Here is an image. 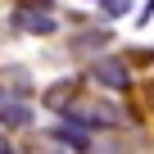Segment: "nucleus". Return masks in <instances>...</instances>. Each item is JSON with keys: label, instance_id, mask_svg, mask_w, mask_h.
<instances>
[{"label": "nucleus", "instance_id": "6e6552de", "mask_svg": "<svg viewBox=\"0 0 154 154\" xmlns=\"http://www.w3.org/2000/svg\"><path fill=\"white\" fill-rule=\"evenodd\" d=\"M109 41H113V32H82L72 41V50L77 54H95V50H109Z\"/></svg>", "mask_w": 154, "mask_h": 154}, {"label": "nucleus", "instance_id": "f8f14e48", "mask_svg": "<svg viewBox=\"0 0 154 154\" xmlns=\"http://www.w3.org/2000/svg\"><path fill=\"white\" fill-rule=\"evenodd\" d=\"M5 149H9V136H5V131H0V154H5Z\"/></svg>", "mask_w": 154, "mask_h": 154}, {"label": "nucleus", "instance_id": "20e7f679", "mask_svg": "<svg viewBox=\"0 0 154 154\" xmlns=\"http://www.w3.org/2000/svg\"><path fill=\"white\" fill-rule=\"evenodd\" d=\"M32 104L27 95H0V127H32Z\"/></svg>", "mask_w": 154, "mask_h": 154}, {"label": "nucleus", "instance_id": "1a4fd4ad", "mask_svg": "<svg viewBox=\"0 0 154 154\" xmlns=\"http://www.w3.org/2000/svg\"><path fill=\"white\" fill-rule=\"evenodd\" d=\"M100 9L109 18H122V14H131V0H100Z\"/></svg>", "mask_w": 154, "mask_h": 154}, {"label": "nucleus", "instance_id": "9d476101", "mask_svg": "<svg viewBox=\"0 0 154 154\" xmlns=\"http://www.w3.org/2000/svg\"><path fill=\"white\" fill-rule=\"evenodd\" d=\"M149 18H154V0H145V5H140V9H136V27H145V23H149Z\"/></svg>", "mask_w": 154, "mask_h": 154}, {"label": "nucleus", "instance_id": "423d86ee", "mask_svg": "<svg viewBox=\"0 0 154 154\" xmlns=\"http://www.w3.org/2000/svg\"><path fill=\"white\" fill-rule=\"evenodd\" d=\"M77 91H82V77H63V82H54V86L41 95V104H45L50 113H59V109H63V104H68Z\"/></svg>", "mask_w": 154, "mask_h": 154}, {"label": "nucleus", "instance_id": "9b49d317", "mask_svg": "<svg viewBox=\"0 0 154 154\" xmlns=\"http://www.w3.org/2000/svg\"><path fill=\"white\" fill-rule=\"evenodd\" d=\"M145 104H149V113H154V77L145 82Z\"/></svg>", "mask_w": 154, "mask_h": 154}, {"label": "nucleus", "instance_id": "7ed1b4c3", "mask_svg": "<svg viewBox=\"0 0 154 154\" xmlns=\"http://www.w3.org/2000/svg\"><path fill=\"white\" fill-rule=\"evenodd\" d=\"M14 23H18L23 32H32V36H50V32L59 27V18H54L50 9H36V5H18V9H14Z\"/></svg>", "mask_w": 154, "mask_h": 154}, {"label": "nucleus", "instance_id": "f257e3e1", "mask_svg": "<svg viewBox=\"0 0 154 154\" xmlns=\"http://www.w3.org/2000/svg\"><path fill=\"white\" fill-rule=\"evenodd\" d=\"M63 122H77V127H86V131H113V127H140L127 109L109 104V100H82V91H77L63 109Z\"/></svg>", "mask_w": 154, "mask_h": 154}, {"label": "nucleus", "instance_id": "39448f33", "mask_svg": "<svg viewBox=\"0 0 154 154\" xmlns=\"http://www.w3.org/2000/svg\"><path fill=\"white\" fill-rule=\"evenodd\" d=\"M54 145H68V149H91L95 140H91V131L86 127H77V122H59V127H50L45 131Z\"/></svg>", "mask_w": 154, "mask_h": 154}, {"label": "nucleus", "instance_id": "f03ea898", "mask_svg": "<svg viewBox=\"0 0 154 154\" xmlns=\"http://www.w3.org/2000/svg\"><path fill=\"white\" fill-rule=\"evenodd\" d=\"M86 77L100 86V91H131V68H127V59H118V54H100L91 68H86Z\"/></svg>", "mask_w": 154, "mask_h": 154}, {"label": "nucleus", "instance_id": "0eeeda50", "mask_svg": "<svg viewBox=\"0 0 154 154\" xmlns=\"http://www.w3.org/2000/svg\"><path fill=\"white\" fill-rule=\"evenodd\" d=\"M0 95H32V77L27 68H0Z\"/></svg>", "mask_w": 154, "mask_h": 154}]
</instances>
